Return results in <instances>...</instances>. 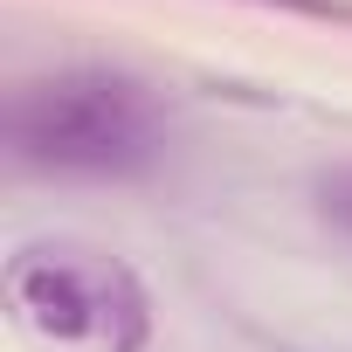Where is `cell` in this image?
<instances>
[{
  "label": "cell",
  "instance_id": "cell-1",
  "mask_svg": "<svg viewBox=\"0 0 352 352\" xmlns=\"http://www.w3.org/2000/svg\"><path fill=\"white\" fill-rule=\"evenodd\" d=\"M14 324L42 352H138L145 345V290L138 276L83 242H35L8 270Z\"/></svg>",
  "mask_w": 352,
  "mask_h": 352
},
{
  "label": "cell",
  "instance_id": "cell-2",
  "mask_svg": "<svg viewBox=\"0 0 352 352\" xmlns=\"http://www.w3.org/2000/svg\"><path fill=\"white\" fill-rule=\"evenodd\" d=\"M152 104L138 83L111 69H63L14 97V145L35 166L63 173H118L152 152Z\"/></svg>",
  "mask_w": 352,
  "mask_h": 352
},
{
  "label": "cell",
  "instance_id": "cell-3",
  "mask_svg": "<svg viewBox=\"0 0 352 352\" xmlns=\"http://www.w3.org/2000/svg\"><path fill=\"white\" fill-rule=\"evenodd\" d=\"M324 208H331V214H338V221L352 228V173H345V180H331V187H324Z\"/></svg>",
  "mask_w": 352,
  "mask_h": 352
}]
</instances>
